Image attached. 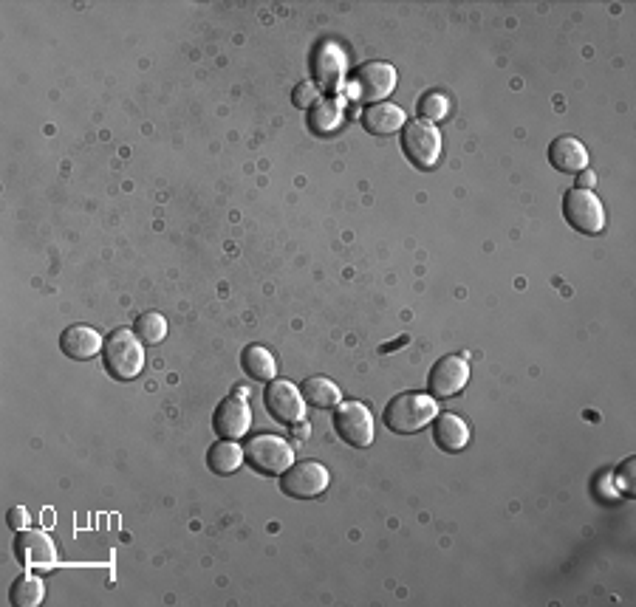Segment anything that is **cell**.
I'll return each instance as SVG.
<instances>
[{
  "label": "cell",
  "mask_w": 636,
  "mask_h": 607,
  "mask_svg": "<svg viewBox=\"0 0 636 607\" xmlns=\"http://www.w3.org/2000/svg\"><path fill=\"white\" fill-rule=\"evenodd\" d=\"M102 362H105V370L114 379L131 382L145 368L142 339L131 328H114L108 334V339H105V345H102Z\"/></svg>",
  "instance_id": "obj_1"
},
{
  "label": "cell",
  "mask_w": 636,
  "mask_h": 607,
  "mask_svg": "<svg viewBox=\"0 0 636 607\" xmlns=\"http://www.w3.org/2000/svg\"><path fill=\"white\" fill-rule=\"evenodd\" d=\"M436 416H439V407L430 393H399L385 407V427L396 435H410L433 424Z\"/></svg>",
  "instance_id": "obj_2"
},
{
  "label": "cell",
  "mask_w": 636,
  "mask_h": 607,
  "mask_svg": "<svg viewBox=\"0 0 636 607\" xmlns=\"http://www.w3.org/2000/svg\"><path fill=\"white\" fill-rule=\"evenodd\" d=\"M402 153L416 170H433L441 159V130L433 122L410 119L402 128Z\"/></svg>",
  "instance_id": "obj_3"
},
{
  "label": "cell",
  "mask_w": 636,
  "mask_h": 607,
  "mask_svg": "<svg viewBox=\"0 0 636 607\" xmlns=\"http://www.w3.org/2000/svg\"><path fill=\"white\" fill-rule=\"evenodd\" d=\"M244 455L255 472L269 475V478L283 475L294 464L292 444L283 441L280 435H255L252 441H246Z\"/></svg>",
  "instance_id": "obj_4"
},
{
  "label": "cell",
  "mask_w": 636,
  "mask_h": 607,
  "mask_svg": "<svg viewBox=\"0 0 636 607\" xmlns=\"http://www.w3.org/2000/svg\"><path fill=\"white\" fill-rule=\"evenodd\" d=\"M563 218L569 221L571 229L580 235H600L605 229V209L603 201L591 190L574 187L563 195Z\"/></svg>",
  "instance_id": "obj_5"
},
{
  "label": "cell",
  "mask_w": 636,
  "mask_h": 607,
  "mask_svg": "<svg viewBox=\"0 0 636 607\" xmlns=\"http://www.w3.org/2000/svg\"><path fill=\"white\" fill-rule=\"evenodd\" d=\"M334 430L351 447L365 449L374 444V416L362 401H340L334 410Z\"/></svg>",
  "instance_id": "obj_6"
},
{
  "label": "cell",
  "mask_w": 636,
  "mask_h": 607,
  "mask_svg": "<svg viewBox=\"0 0 636 607\" xmlns=\"http://www.w3.org/2000/svg\"><path fill=\"white\" fill-rule=\"evenodd\" d=\"M328 480V469L320 461H297L280 475V489L297 500H314L326 492Z\"/></svg>",
  "instance_id": "obj_7"
},
{
  "label": "cell",
  "mask_w": 636,
  "mask_h": 607,
  "mask_svg": "<svg viewBox=\"0 0 636 607\" xmlns=\"http://www.w3.org/2000/svg\"><path fill=\"white\" fill-rule=\"evenodd\" d=\"M354 96L359 102H382L396 91V68L382 60H371L354 68Z\"/></svg>",
  "instance_id": "obj_8"
},
{
  "label": "cell",
  "mask_w": 636,
  "mask_h": 607,
  "mask_svg": "<svg viewBox=\"0 0 636 607\" xmlns=\"http://www.w3.org/2000/svg\"><path fill=\"white\" fill-rule=\"evenodd\" d=\"M263 404H266V413L280 421V424H303L306 418V401L300 396V387H294L292 382L286 379H272L263 390Z\"/></svg>",
  "instance_id": "obj_9"
},
{
  "label": "cell",
  "mask_w": 636,
  "mask_h": 607,
  "mask_svg": "<svg viewBox=\"0 0 636 607\" xmlns=\"http://www.w3.org/2000/svg\"><path fill=\"white\" fill-rule=\"evenodd\" d=\"M470 382V365L464 356H441L427 376L433 399H453Z\"/></svg>",
  "instance_id": "obj_10"
},
{
  "label": "cell",
  "mask_w": 636,
  "mask_h": 607,
  "mask_svg": "<svg viewBox=\"0 0 636 607\" xmlns=\"http://www.w3.org/2000/svg\"><path fill=\"white\" fill-rule=\"evenodd\" d=\"M15 557L26 568L49 571L51 565L57 562V551H54V543L43 528H23V531H17L15 537Z\"/></svg>",
  "instance_id": "obj_11"
},
{
  "label": "cell",
  "mask_w": 636,
  "mask_h": 607,
  "mask_svg": "<svg viewBox=\"0 0 636 607\" xmlns=\"http://www.w3.org/2000/svg\"><path fill=\"white\" fill-rule=\"evenodd\" d=\"M252 427V410L249 404L241 396H227L221 399V404L215 407L212 413V430L218 438H227V441H238L244 438L246 432Z\"/></svg>",
  "instance_id": "obj_12"
},
{
  "label": "cell",
  "mask_w": 636,
  "mask_h": 607,
  "mask_svg": "<svg viewBox=\"0 0 636 607\" xmlns=\"http://www.w3.org/2000/svg\"><path fill=\"white\" fill-rule=\"evenodd\" d=\"M314 85L323 91H337L343 88L345 80V54L337 43H323L314 51Z\"/></svg>",
  "instance_id": "obj_13"
},
{
  "label": "cell",
  "mask_w": 636,
  "mask_h": 607,
  "mask_svg": "<svg viewBox=\"0 0 636 607\" xmlns=\"http://www.w3.org/2000/svg\"><path fill=\"white\" fill-rule=\"evenodd\" d=\"M549 161L555 167L557 173H569V176H577L588 170V150L586 144L574 136H557L555 142L549 144Z\"/></svg>",
  "instance_id": "obj_14"
},
{
  "label": "cell",
  "mask_w": 636,
  "mask_h": 607,
  "mask_svg": "<svg viewBox=\"0 0 636 607\" xmlns=\"http://www.w3.org/2000/svg\"><path fill=\"white\" fill-rule=\"evenodd\" d=\"M102 345H105L102 336L91 325H71L60 334V351L66 353L68 359H77V362L94 359L97 353H102Z\"/></svg>",
  "instance_id": "obj_15"
},
{
  "label": "cell",
  "mask_w": 636,
  "mask_h": 607,
  "mask_svg": "<svg viewBox=\"0 0 636 607\" xmlns=\"http://www.w3.org/2000/svg\"><path fill=\"white\" fill-rule=\"evenodd\" d=\"M306 122H309L311 133L331 136L345 122V102L340 96H320L306 113Z\"/></svg>",
  "instance_id": "obj_16"
},
{
  "label": "cell",
  "mask_w": 636,
  "mask_h": 607,
  "mask_svg": "<svg viewBox=\"0 0 636 607\" xmlns=\"http://www.w3.org/2000/svg\"><path fill=\"white\" fill-rule=\"evenodd\" d=\"M433 441H436V447L441 452L456 455V452H461L470 444V427L456 413H441V416L433 418Z\"/></svg>",
  "instance_id": "obj_17"
},
{
  "label": "cell",
  "mask_w": 636,
  "mask_h": 607,
  "mask_svg": "<svg viewBox=\"0 0 636 607\" xmlns=\"http://www.w3.org/2000/svg\"><path fill=\"white\" fill-rule=\"evenodd\" d=\"M362 128L371 136H391L405 128V111L393 102H376L362 111Z\"/></svg>",
  "instance_id": "obj_18"
},
{
  "label": "cell",
  "mask_w": 636,
  "mask_h": 607,
  "mask_svg": "<svg viewBox=\"0 0 636 607\" xmlns=\"http://www.w3.org/2000/svg\"><path fill=\"white\" fill-rule=\"evenodd\" d=\"M241 368L255 382H272L278 379V362L263 345H246L241 351Z\"/></svg>",
  "instance_id": "obj_19"
},
{
  "label": "cell",
  "mask_w": 636,
  "mask_h": 607,
  "mask_svg": "<svg viewBox=\"0 0 636 607\" xmlns=\"http://www.w3.org/2000/svg\"><path fill=\"white\" fill-rule=\"evenodd\" d=\"M300 396L306 404L317 407V410H328V407H337L343 401V393L340 387L326 379V376H309L306 382L300 384Z\"/></svg>",
  "instance_id": "obj_20"
},
{
  "label": "cell",
  "mask_w": 636,
  "mask_h": 607,
  "mask_svg": "<svg viewBox=\"0 0 636 607\" xmlns=\"http://www.w3.org/2000/svg\"><path fill=\"white\" fill-rule=\"evenodd\" d=\"M241 464H244V449L238 447L235 441L221 438L207 449V466L215 475H232Z\"/></svg>",
  "instance_id": "obj_21"
},
{
  "label": "cell",
  "mask_w": 636,
  "mask_h": 607,
  "mask_svg": "<svg viewBox=\"0 0 636 607\" xmlns=\"http://www.w3.org/2000/svg\"><path fill=\"white\" fill-rule=\"evenodd\" d=\"M43 593H46L43 579L26 571V574L17 576L15 582H12V588H9V602L15 607H37L43 602Z\"/></svg>",
  "instance_id": "obj_22"
},
{
  "label": "cell",
  "mask_w": 636,
  "mask_h": 607,
  "mask_svg": "<svg viewBox=\"0 0 636 607\" xmlns=\"http://www.w3.org/2000/svg\"><path fill=\"white\" fill-rule=\"evenodd\" d=\"M133 331H136V336H139L145 345H159L164 336H167V320H164L159 311H145V314L136 317Z\"/></svg>",
  "instance_id": "obj_23"
},
{
  "label": "cell",
  "mask_w": 636,
  "mask_h": 607,
  "mask_svg": "<svg viewBox=\"0 0 636 607\" xmlns=\"http://www.w3.org/2000/svg\"><path fill=\"white\" fill-rule=\"evenodd\" d=\"M450 113V99L439 91H430V94H424L419 99V116H422L424 122H441L444 116Z\"/></svg>",
  "instance_id": "obj_24"
},
{
  "label": "cell",
  "mask_w": 636,
  "mask_h": 607,
  "mask_svg": "<svg viewBox=\"0 0 636 607\" xmlns=\"http://www.w3.org/2000/svg\"><path fill=\"white\" fill-rule=\"evenodd\" d=\"M634 466H636V461L631 458V461H625L620 472L614 475V480H617V486H620V492L625 497H634L636 495V489H634Z\"/></svg>",
  "instance_id": "obj_25"
},
{
  "label": "cell",
  "mask_w": 636,
  "mask_h": 607,
  "mask_svg": "<svg viewBox=\"0 0 636 607\" xmlns=\"http://www.w3.org/2000/svg\"><path fill=\"white\" fill-rule=\"evenodd\" d=\"M292 99L297 108H311V105L320 99V94H317V85H314V82H303V85H297Z\"/></svg>",
  "instance_id": "obj_26"
},
{
  "label": "cell",
  "mask_w": 636,
  "mask_h": 607,
  "mask_svg": "<svg viewBox=\"0 0 636 607\" xmlns=\"http://www.w3.org/2000/svg\"><path fill=\"white\" fill-rule=\"evenodd\" d=\"M6 523L12 531H23V528H29V512H26V506H15L12 512L6 514Z\"/></svg>",
  "instance_id": "obj_27"
},
{
  "label": "cell",
  "mask_w": 636,
  "mask_h": 607,
  "mask_svg": "<svg viewBox=\"0 0 636 607\" xmlns=\"http://www.w3.org/2000/svg\"><path fill=\"white\" fill-rule=\"evenodd\" d=\"M580 176V190H594V184H597V178L591 170H583V173H577Z\"/></svg>",
  "instance_id": "obj_28"
}]
</instances>
